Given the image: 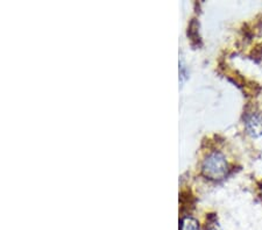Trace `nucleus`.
<instances>
[{"mask_svg": "<svg viewBox=\"0 0 262 230\" xmlns=\"http://www.w3.org/2000/svg\"><path fill=\"white\" fill-rule=\"evenodd\" d=\"M202 173L210 181H222L229 173V164L223 154L215 151L206 156L202 165Z\"/></svg>", "mask_w": 262, "mask_h": 230, "instance_id": "nucleus-1", "label": "nucleus"}, {"mask_svg": "<svg viewBox=\"0 0 262 230\" xmlns=\"http://www.w3.org/2000/svg\"><path fill=\"white\" fill-rule=\"evenodd\" d=\"M245 125H246V131L249 135L253 137L262 136V115L257 113L246 116L245 119Z\"/></svg>", "mask_w": 262, "mask_h": 230, "instance_id": "nucleus-2", "label": "nucleus"}, {"mask_svg": "<svg viewBox=\"0 0 262 230\" xmlns=\"http://www.w3.org/2000/svg\"><path fill=\"white\" fill-rule=\"evenodd\" d=\"M200 224L191 216H185L181 220V230H198Z\"/></svg>", "mask_w": 262, "mask_h": 230, "instance_id": "nucleus-3", "label": "nucleus"}, {"mask_svg": "<svg viewBox=\"0 0 262 230\" xmlns=\"http://www.w3.org/2000/svg\"><path fill=\"white\" fill-rule=\"evenodd\" d=\"M261 196H262V192H261Z\"/></svg>", "mask_w": 262, "mask_h": 230, "instance_id": "nucleus-4", "label": "nucleus"}]
</instances>
